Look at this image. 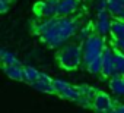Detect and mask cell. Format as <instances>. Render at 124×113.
Returning a JSON list of instances; mask_svg holds the SVG:
<instances>
[{"instance_id": "8992f818", "label": "cell", "mask_w": 124, "mask_h": 113, "mask_svg": "<svg viewBox=\"0 0 124 113\" xmlns=\"http://www.w3.org/2000/svg\"><path fill=\"white\" fill-rule=\"evenodd\" d=\"M117 74L115 69V48L112 50L111 47H105L102 53V72L101 75L104 78H111L112 75Z\"/></svg>"}, {"instance_id": "ba28073f", "label": "cell", "mask_w": 124, "mask_h": 113, "mask_svg": "<svg viewBox=\"0 0 124 113\" xmlns=\"http://www.w3.org/2000/svg\"><path fill=\"white\" fill-rule=\"evenodd\" d=\"M58 3L60 0H41L35 6V12L39 18H53L58 15Z\"/></svg>"}, {"instance_id": "4fadbf2b", "label": "cell", "mask_w": 124, "mask_h": 113, "mask_svg": "<svg viewBox=\"0 0 124 113\" xmlns=\"http://www.w3.org/2000/svg\"><path fill=\"white\" fill-rule=\"evenodd\" d=\"M0 59H2L3 65H18V63H21L19 59H18V56L13 51L6 50V48L0 50Z\"/></svg>"}, {"instance_id": "44dd1931", "label": "cell", "mask_w": 124, "mask_h": 113, "mask_svg": "<svg viewBox=\"0 0 124 113\" xmlns=\"http://www.w3.org/2000/svg\"><path fill=\"white\" fill-rule=\"evenodd\" d=\"M112 46H114V48H115V50H118V51L124 53V38H114Z\"/></svg>"}, {"instance_id": "52a82bcc", "label": "cell", "mask_w": 124, "mask_h": 113, "mask_svg": "<svg viewBox=\"0 0 124 113\" xmlns=\"http://www.w3.org/2000/svg\"><path fill=\"white\" fill-rule=\"evenodd\" d=\"M115 100H112L109 97V94L104 93V91H98L95 98H93V110L96 112H105V113H109V112H115Z\"/></svg>"}, {"instance_id": "ac0fdd59", "label": "cell", "mask_w": 124, "mask_h": 113, "mask_svg": "<svg viewBox=\"0 0 124 113\" xmlns=\"http://www.w3.org/2000/svg\"><path fill=\"white\" fill-rule=\"evenodd\" d=\"M92 34H93V32H92V27H91V25H86V27L79 28V31H78V34H76V38H78L79 43H85Z\"/></svg>"}, {"instance_id": "ffe728a7", "label": "cell", "mask_w": 124, "mask_h": 113, "mask_svg": "<svg viewBox=\"0 0 124 113\" xmlns=\"http://www.w3.org/2000/svg\"><path fill=\"white\" fill-rule=\"evenodd\" d=\"M76 103H78L79 106L85 107V109H93V100H92V98H88V97L80 95V97H79V100H78Z\"/></svg>"}, {"instance_id": "9c48e42d", "label": "cell", "mask_w": 124, "mask_h": 113, "mask_svg": "<svg viewBox=\"0 0 124 113\" xmlns=\"http://www.w3.org/2000/svg\"><path fill=\"white\" fill-rule=\"evenodd\" d=\"M53 81H54V79H53L48 74L41 72V74H39V76H38V79H37L35 82H32V84H31V87H32V88H35V90H37V91H39V93H45V94H55V88H54Z\"/></svg>"}, {"instance_id": "2e32d148", "label": "cell", "mask_w": 124, "mask_h": 113, "mask_svg": "<svg viewBox=\"0 0 124 113\" xmlns=\"http://www.w3.org/2000/svg\"><path fill=\"white\" fill-rule=\"evenodd\" d=\"M123 9H124V0H108V10L111 16L117 18Z\"/></svg>"}, {"instance_id": "d6986e66", "label": "cell", "mask_w": 124, "mask_h": 113, "mask_svg": "<svg viewBox=\"0 0 124 113\" xmlns=\"http://www.w3.org/2000/svg\"><path fill=\"white\" fill-rule=\"evenodd\" d=\"M115 69L117 74L124 76V53L115 50Z\"/></svg>"}, {"instance_id": "7a4b0ae2", "label": "cell", "mask_w": 124, "mask_h": 113, "mask_svg": "<svg viewBox=\"0 0 124 113\" xmlns=\"http://www.w3.org/2000/svg\"><path fill=\"white\" fill-rule=\"evenodd\" d=\"M57 59L61 68L67 71L78 69L83 62V46L79 43H66L63 47L58 48Z\"/></svg>"}, {"instance_id": "9a60e30c", "label": "cell", "mask_w": 124, "mask_h": 113, "mask_svg": "<svg viewBox=\"0 0 124 113\" xmlns=\"http://www.w3.org/2000/svg\"><path fill=\"white\" fill-rule=\"evenodd\" d=\"M39 71L37 69V68H34V66H25V75H23V81L26 82V84H32V82H35L37 79H38V76H39Z\"/></svg>"}, {"instance_id": "30bf717a", "label": "cell", "mask_w": 124, "mask_h": 113, "mask_svg": "<svg viewBox=\"0 0 124 113\" xmlns=\"http://www.w3.org/2000/svg\"><path fill=\"white\" fill-rule=\"evenodd\" d=\"M79 8V0H60L58 15L60 16H72Z\"/></svg>"}, {"instance_id": "8fae6325", "label": "cell", "mask_w": 124, "mask_h": 113, "mask_svg": "<svg viewBox=\"0 0 124 113\" xmlns=\"http://www.w3.org/2000/svg\"><path fill=\"white\" fill-rule=\"evenodd\" d=\"M3 72L13 81H23L25 68L21 63H18V65H3Z\"/></svg>"}, {"instance_id": "7402d4cb", "label": "cell", "mask_w": 124, "mask_h": 113, "mask_svg": "<svg viewBox=\"0 0 124 113\" xmlns=\"http://www.w3.org/2000/svg\"><path fill=\"white\" fill-rule=\"evenodd\" d=\"M9 5H10L9 0H0V13H6L9 10Z\"/></svg>"}, {"instance_id": "e0dca14e", "label": "cell", "mask_w": 124, "mask_h": 113, "mask_svg": "<svg viewBox=\"0 0 124 113\" xmlns=\"http://www.w3.org/2000/svg\"><path fill=\"white\" fill-rule=\"evenodd\" d=\"M78 90H79L80 95H83V97H88V98H92V100L95 98L96 93L99 91V90H96V88H93V87H91V85H86V84L78 85Z\"/></svg>"}, {"instance_id": "5bb4252c", "label": "cell", "mask_w": 124, "mask_h": 113, "mask_svg": "<svg viewBox=\"0 0 124 113\" xmlns=\"http://www.w3.org/2000/svg\"><path fill=\"white\" fill-rule=\"evenodd\" d=\"M111 35L112 38H124V19L115 18V21H112Z\"/></svg>"}, {"instance_id": "603a6c76", "label": "cell", "mask_w": 124, "mask_h": 113, "mask_svg": "<svg viewBox=\"0 0 124 113\" xmlns=\"http://www.w3.org/2000/svg\"><path fill=\"white\" fill-rule=\"evenodd\" d=\"M115 112H117V113H124V104H117Z\"/></svg>"}, {"instance_id": "7c38bea8", "label": "cell", "mask_w": 124, "mask_h": 113, "mask_svg": "<svg viewBox=\"0 0 124 113\" xmlns=\"http://www.w3.org/2000/svg\"><path fill=\"white\" fill-rule=\"evenodd\" d=\"M109 90L117 97H124V76L115 74L109 78Z\"/></svg>"}, {"instance_id": "6da1fadb", "label": "cell", "mask_w": 124, "mask_h": 113, "mask_svg": "<svg viewBox=\"0 0 124 113\" xmlns=\"http://www.w3.org/2000/svg\"><path fill=\"white\" fill-rule=\"evenodd\" d=\"M41 41L51 48H60L76 37L79 31V21L72 16H53L45 18L34 27Z\"/></svg>"}, {"instance_id": "cb8c5ba5", "label": "cell", "mask_w": 124, "mask_h": 113, "mask_svg": "<svg viewBox=\"0 0 124 113\" xmlns=\"http://www.w3.org/2000/svg\"><path fill=\"white\" fill-rule=\"evenodd\" d=\"M117 18H118V19H124V9H123V10L120 12V15H118Z\"/></svg>"}, {"instance_id": "d4e9b609", "label": "cell", "mask_w": 124, "mask_h": 113, "mask_svg": "<svg viewBox=\"0 0 124 113\" xmlns=\"http://www.w3.org/2000/svg\"><path fill=\"white\" fill-rule=\"evenodd\" d=\"M9 2H12V0H9Z\"/></svg>"}, {"instance_id": "277c9868", "label": "cell", "mask_w": 124, "mask_h": 113, "mask_svg": "<svg viewBox=\"0 0 124 113\" xmlns=\"http://www.w3.org/2000/svg\"><path fill=\"white\" fill-rule=\"evenodd\" d=\"M53 84H54V88H55V94H58L61 98L70 100V101H78L79 100L80 93H79L78 87H73L67 81L60 79V78H55L53 81Z\"/></svg>"}, {"instance_id": "5b68a950", "label": "cell", "mask_w": 124, "mask_h": 113, "mask_svg": "<svg viewBox=\"0 0 124 113\" xmlns=\"http://www.w3.org/2000/svg\"><path fill=\"white\" fill-rule=\"evenodd\" d=\"M111 27H112V21H111V13L108 9H98L96 10V21H95V31L104 37H107L108 34H111Z\"/></svg>"}, {"instance_id": "3957f363", "label": "cell", "mask_w": 124, "mask_h": 113, "mask_svg": "<svg viewBox=\"0 0 124 113\" xmlns=\"http://www.w3.org/2000/svg\"><path fill=\"white\" fill-rule=\"evenodd\" d=\"M82 46H83V65L86 66L91 62L102 57V53L107 47V43H105L104 35L93 32L85 43H82Z\"/></svg>"}]
</instances>
